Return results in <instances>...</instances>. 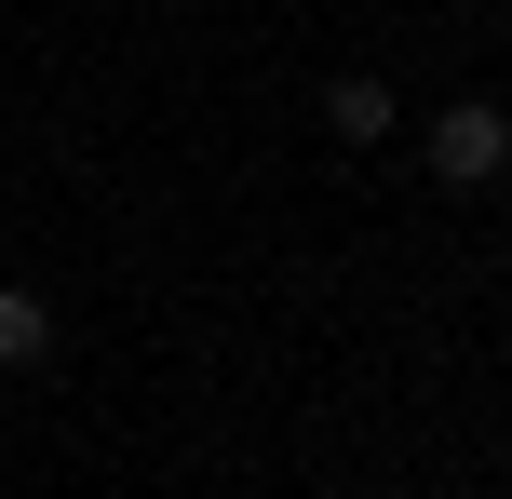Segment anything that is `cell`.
Masks as SVG:
<instances>
[{
    "label": "cell",
    "instance_id": "obj_2",
    "mask_svg": "<svg viewBox=\"0 0 512 499\" xmlns=\"http://www.w3.org/2000/svg\"><path fill=\"white\" fill-rule=\"evenodd\" d=\"M324 135H337V149H378V135H391V81H324Z\"/></svg>",
    "mask_w": 512,
    "mask_h": 499
},
{
    "label": "cell",
    "instance_id": "obj_3",
    "mask_svg": "<svg viewBox=\"0 0 512 499\" xmlns=\"http://www.w3.org/2000/svg\"><path fill=\"white\" fill-rule=\"evenodd\" d=\"M0 365H54V311L27 284H0Z\"/></svg>",
    "mask_w": 512,
    "mask_h": 499
},
{
    "label": "cell",
    "instance_id": "obj_1",
    "mask_svg": "<svg viewBox=\"0 0 512 499\" xmlns=\"http://www.w3.org/2000/svg\"><path fill=\"white\" fill-rule=\"evenodd\" d=\"M499 149H512V122H499L486 95L432 108V176H445V189H486V176H499Z\"/></svg>",
    "mask_w": 512,
    "mask_h": 499
}]
</instances>
